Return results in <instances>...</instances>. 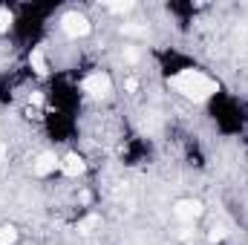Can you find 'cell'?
<instances>
[{
	"mask_svg": "<svg viewBox=\"0 0 248 245\" xmlns=\"http://www.w3.org/2000/svg\"><path fill=\"white\" fill-rule=\"evenodd\" d=\"M15 240H17L15 225H0V245H15Z\"/></svg>",
	"mask_w": 248,
	"mask_h": 245,
	"instance_id": "9",
	"label": "cell"
},
{
	"mask_svg": "<svg viewBox=\"0 0 248 245\" xmlns=\"http://www.w3.org/2000/svg\"><path fill=\"white\" fill-rule=\"evenodd\" d=\"M32 104H44V95L41 92H32Z\"/></svg>",
	"mask_w": 248,
	"mask_h": 245,
	"instance_id": "16",
	"label": "cell"
},
{
	"mask_svg": "<svg viewBox=\"0 0 248 245\" xmlns=\"http://www.w3.org/2000/svg\"><path fill=\"white\" fill-rule=\"evenodd\" d=\"M61 170L69 176V179H78V176L84 173V159H81L78 153H69V156L61 162Z\"/></svg>",
	"mask_w": 248,
	"mask_h": 245,
	"instance_id": "5",
	"label": "cell"
},
{
	"mask_svg": "<svg viewBox=\"0 0 248 245\" xmlns=\"http://www.w3.org/2000/svg\"><path fill=\"white\" fill-rule=\"evenodd\" d=\"M29 66H32L38 75H46V72H49L46 58H44V52H41V49H32V52H29Z\"/></svg>",
	"mask_w": 248,
	"mask_h": 245,
	"instance_id": "7",
	"label": "cell"
},
{
	"mask_svg": "<svg viewBox=\"0 0 248 245\" xmlns=\"http://www.w3.org/2000/svg\"><path fill=\"white\" fill-rule=\"evenodd\" d=\"M124 55H127V61H136V58H139V52H136V49H127Z\"/></svg>",
	"mask_w": 248,
	"mask_h": 245,
	"instance_id": "15",
	"label": "cell"
},
{
	"mask_svg": "<svg viewBox=\"0 0 248 245\" xmlns=\"http://www.w3.org/2000/svg\"><path fill=\"white\" fill-rule=\"evenodd\" d=\"M61 26L69 38H84V35H90V20H87L81 12H66L63 20H61Z\"/></svg>",
	"mask_w": 248,
	"mask_h": 245,
	"instance_id": "3",
	"label": "cell"
},
{
	"mask_svg": "<svg viewBox=\"0 0 248 245\" xmlns=\"http://www.w3.org/2000/svg\"><path fill=\"white\" fill-rule=\"evenodd\" d=\"M124 90H127V92H136V90H139V81H136V78H127V81H124Z\"/></svg>",
	"mask_w": 248,
	"mask_h": 245,
	"instance_id": "14",
	"label": "cell"
},
{
	"mask_svg": "<svg viewBox=\"0 0 248 245\" xmlns=\"http://www.w3.org/2000/svg\"><path fill=\"white\" fill-rule=\"evenodd\" d=\"M122 32L130 38H147V26H139V23H124Z\"/></svg>",
	"mask_w": 248,
	"mask_h": 245,
	"instance_id": "10",
	"label": "cell"
},
{
	"mask_svg": "<svg viewBox=\"0 0 248 245\" xmlns=\"http://www.w3.org/2000/svg\"><path fill=\"white\" fill-rule=\"evenodd\" d=\"M98 225H101V216H98V214H90V216H84V219L78 222V231H81V234H93Z\"/></svg>",
	"mask_w": 248,
	"mask_h": 245,
	"instance_id": "8",
	"label": "cell"
},
{
	"mask_svg": "<svg viewBox=\"0 0 248 245\" xmlns=\"http://www.w3.org/2000/svg\"><path fill=\"white\" fill-rule=\"evenodd\" d=\"M55 168H61V162H58L55 153H41L38 162H35V173H38V176H46V173H52Z\"/></svg>",
	"mask_w": 248,
	"mask_h": 245,
	"instance_id": "6",
	"label": "cell"
},
{
	"mask_svg": "<svg viewBox=\"0 0 248 245\" xmlns=\"http://www.w3.org/2000/svg\"><path fill=\"white\" fill-rule=\"evenodd\" d=\"M110 90H113V81L104 72H93L84 78V92H90L93 98H104V95H110Z\"/></svg>",
	"mask_w": 248,
	"mask_h": 245,
	"instance_id": "2",
	"label": "cell"
},
{
	"mask_svg": "<svg viewBox=\"0 0 248 245\" xmlns=\"http://www.w3.org/2000/svg\"><path fill=\"white\" fill-rule=\"evenodd\" d=\"M12 26V12L9 9H0V32H6Z\"/></svg>",
	"mask_w": 248,
	"mask_h": 245,
	"instance_id": "12",
	"label": "cell"
},
{
	"mask_svg": "<svg viewBox=\"0 0 248 245\" xmlns=\"http://www.w3.org/2000/svg\"><path fill=\"white\" fill-rule=\"evenodd\" d=\"M107 9H110V12H130L133 3H127V0H124V3H107Z\"/></svg>",
	"mask_w": 248,
	"mask_h": 245,
	"instance_id": "13",
	"label": "cell"
},
{
	"mask_svg": "<svg viewBox=\"0 0 248 245\" xmlns=\"http://www.w3.org/2000/svg\"><path fill=\"white\" fill-rule=\"evenodd\" d=\"M173 214L182 219V222H193L199 214H202V205L196 202V199H182V202H176V208H173Z\"/></svg>",
	"mask_w": 248,
	"mask_h": 245,
	"instance_id": "4",
	"label": "cell"
},
{
	"mask_svg": "<svg viewBox=\"0 0 248 245\" xmlns=\"http://www.w3.org/2000/svg\"><path fill=\"white\" fill-rule=\"evenodd\" d=\"M170 87L176 92H182L185 98H190V101H205L219 90V84L214 78H208L205 72H199V69H182L179 75L170 78Z\"/></svg>",
	"mask_w": 248,
	"mask_h": 245,
	"instance_id": "1",
	"label": "cell"
},
{
	"mask_svg": "<svg viewBox=\"0 0 248 245\" xmlns=\"http://www.w3.org/2000/svg\"><path fill=\"white\" fill-rule=\"evenodd\" d=\"M225 237H228V231H225L222 225H214V228L208 231V240H211V243H222Z\"/></svg>",
	"mask_w": 248,
	"mask_h": 245,
	"instance_id": "11",
	"label": "cell"
}]
</instances>
